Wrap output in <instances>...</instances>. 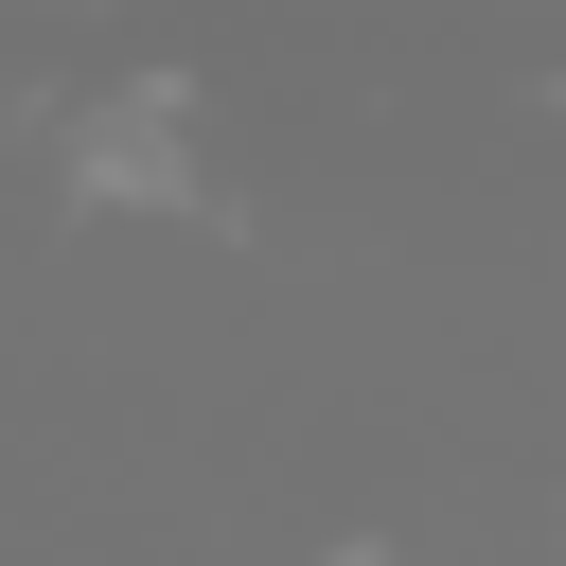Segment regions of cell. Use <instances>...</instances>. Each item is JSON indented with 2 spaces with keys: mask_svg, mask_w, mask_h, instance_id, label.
<instances>
[{
  "mask_svg": "<svg viewBox=\"0 0 566 566\" xmlns=\"http://www.w3.org/2000/svg\"><path fill=\"white\" fill-rule=\"evenodd\" d=\"M88 195H177V142H159L142 106H106V124H88Z\"/></svg>",
  "mask_w": 566,
  "mask_h": 566,
  "instance_id": "1",
  "label": "cell"
}]
</instances>
